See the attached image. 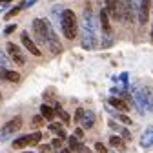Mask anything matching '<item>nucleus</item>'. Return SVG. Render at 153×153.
Instances as JSON below:
<instances>
[{"mask_svg": "<svg viewBox=\"0 0 153 153\" xmlns=\"http://www.w3.org/2000/svg\"><path fill=\"white\" fill-rule=\"evenodd\" d=\"M153 144V126H149L146 131H144V135L140 139V146L142 148H149Z\"/></svg>", "mask_w": 153, "mask_h": 153, "instance_id": "obj_10", "label": "nucleus"}, {"mask_svg": "<svg viewBox=\"0 0 153 153\" xmlns=\"http://www.w3.org/2000/svg\"><path fill=\"white\" fill-rule=\"evenodd\" d=\"M55 113H56V115H59V117L62 119V122H64V124H69V115L62 109V106H60L59 102H56V106H55Z\"/></svg>", "mask_w": 153, "mask_h": 153, "instance_id": "obj_17", "label": "nucleus"}, {"mask_svg": "<svg viewBox=\"0 0 153 153\" xmlns=\"http://www.w3.org/2000/svg\"><path fill=\"white\" fill-rule=\"evenodd\" d=\"M109 144H111L115 149H120V151H124V149H126V146H124V140H122L120 137H117V135L109 137Z\"/></svg>", "mask_w": 153, "mask_h": 153, "instance_id": "obj_15", "label": "nucleus"}, {"mask_svg": "<svg viewBox=\"0 0 153 153\" xmlns=\"http://www.w3.org/2000/svg\"><path fill=\"white\" fill-rule=\"evenodd\" d=\"M108 124H109V128H111V129H115V131H119V133L122 131V128H120V126H119L117 122H115V120H109Z\"/></svg>", "mask_w": 153, "mask_h": 153, "instance_id": "obj_26", "label": "nucleus"}, {"mask_svg": "<svg viewBox=\"0 0 153 153\" xmlns=\"http://www.w3.org/2000/svg\"><path fill=\"white\" fill-rule=\"evenodd\" d=\"M2 79H6V80H9V82H16L18 79H20V75H18L16 71H4V75H2Z\"/></svg>", "mask_w": 153, "mask_h": 153, "instance_id": "obj_20", "label": "nucleus"}, {"mask_svg": "<svg viewBox=\"0 0 153 153\" xmlns=\"http://www.w3.org/2000/svg\"><path fill=\"white\" fill-rule=\"evenodd\" d=\"M108 102H109V106H111V108L119 109V111H122V113H126V111L129 109V104H128L124 99H119V97H111Z\"/></svg>", "mask_w": 153, "mask_h": 153, "instance_id": "obj_9", "label": "nucleus"}, {"mask_svg": "<svg viewBox=\"0 0 153 153\" xmlns=\"http://www.w3.org/2000/svg\"><path fill=\"white\" fill-rule=\"evenodd\" d=\"M80 122H82V126H84V128H88V129H89V128H93V124H95V117H93V113H91V111H88V113L84 111Z\"/></svg>", "mask_w": 153, "mask_h": 153, "instance_id": "obj_14", "label": "nucleus"}, {"mask_svg": "<svg viewBox=\"0 0 153 153\" xmlns=\"http://www.w3.org/2000/svg\"><path fill=\"white\" fill-rule=\"evenodd\" d=\"M20 126H22V119H20V117L11 119L7 124L2 126V129H0V140H7L9 137H13V135H15V131L20 129Z\"/></svg>", "mask_w": 153, "mask_h": 153, "instance_id": "obj_4", "label": "nucleus"}, {"mask_svg": "<svg viewBox=\"0 0 153 153\" xmlns=\"http://www.w3.org/2000/svg\"><path fill=\"white\" fill-rule=\"evenodd\" d=\"M0 2H11V0H0Z\"/></svg>", "mask_w": 153, "mask_h": 153, "instance_id": "obj_35", "label": "nucleus"}, {"mask_svg": "<svg viewBox=\"0 0 153 153\" xmlns=\"http://www.w3.org/2000/svg\"><path fill=\"white\" fill-rule=\"evenodd\" d=\"M80 35H82V48L84 49H93L99 44V35H97V22L91 11V6L84 9L82 22H80Z\"/></svg>", "mask_w": 153, "mask_h": 153, "instance_id": "obj_2", "label": "nucleus"}, {"mask_svg": "<svg viewBox=\"0 0 153 153\" xmlns=\"http://www.w3.org/2000/svg\"><path fill=\"white\" fill-rule=\"evenodd\" d=\"M82 115H84V109H82V108H79V109H76V113H75V117H73V119H75L76 122H80V119H82Z\"/></svg>", "mask_w": 153, "mask_h": 153, "instance_id": "obj_25", "label": "nucleus"}, {"mask_svg": "<svg viewBox=\"0 0 153 153\" xmlns=\"http://www.w3.org/2000/svg\"><path fill=\"white\" fill-rule=\"evenodd\" d=\"M6 62H7V59H6V55H4V51L0 49V66H4Z\"/></svg>", "mask_w": 153, "mask_h": 153, "instance_id": "obj_32", "label": "nucleus"}, {"mask_svg": "<svg viewBox=\"0 0 153 153\" xmlns=\"http://www.w3.org/2000/svg\"><path fill=\"white\" fill-rule=\"evenodd\" d=\"M60 153H71V151H69V148H68V149H62Z\"/></svg>", "mask_w": 153, "mask_h": 153, "instance_id": "obj_34", "label": "nucleus"}, {"mask_svg": "<svg viewBox=\"0 0 153 153\" xmlns=\"http://www.w3.org/2000/svg\"><path fill=\"white\" fill-rule=\"evenodd\" d=\"M51 146H53V148H56V149H59V148L62 146V140H60V139H55V140L51 142Z\"/></svg>", "mask_w": 153, "mask_h": 153, "instance_id": "obj_33", "label": "nucleus"}, {"mask_svg": "<svg viewBox=\"0 0 153 153\" xmlns=\"http://www.w3.org/2000/svg\"><path fill=\"white\" fill-rule=\"evenodd\" d=\"M20 9H22V7H15V9H11V11L6 15V18H11V16H15V15H16L18 11H20Z\"/></svg>", "mask_w": 153, "mask_h": 153, "instance_id": "obj_31", "label": "nucleus"}, {"mask_svg": "<svg viewBox=\"0 0 153 153\" xmlns=\"http://www.w3.org/2000/svg\"><path fill=\"white\" fill-rule=\"evenodd\" d=\"M0 99H2V97H0Z\"/></svg>", "mask_w": 153, "mask_h": 153, "instance_id": "obj_39", "label": "nucleus"}, {"mask_svg": "<svg viewBox=\"0 0 153 153\" xmlns=\"http://www.w3.org/2000/svg\"><path fill=\"white\" fill-rule=\"evenodd\" d=\"M24 153H33V151H31V149H29V151H24Z\"/></svg>", "mask_w": 153, "mask_h": 153, "instance_id": "obj_37", "label": "nucleus"}, {"mask_svg": "<svg viewBox=\"0 0 153 153\" xmlns=\"http://www.w3.org/2000/svg\"><path fill=\"white\" fill-rule=\"evenodd\" d=\"M15 29H16V24H11V26H7V27L4 29V33H6V35H11Z\"/></svg>", "mask_w": 153, "mask_h": 153, "instance_id": "obj_29", "label": "nucleus"}, {"mask_svg": "<svg viewBox=\"0 0 153 153\" xmlns=\"http://www.w3.org/2000/svg\"><path fill=\"white\" fill-rule=\"evenodd\" d=\"M117 119H119L120 122H124L126 126H129V124H131V119L128 117V115H124V113H119V115H117Z\"/></svg>", "mask_w": 153, "mask_h": 153, "instance_id": "obj_22", "label": "nucleus"}, {"mask_svg": "<svg viewBox=\"0 0 153 153\" xmlns=\"http://www.w3.org/2000/svg\"><path fill=\"white\" fill-rule=\"evenodd\" d=\"M106 153H115V151H106Z\"/></svg>", "mask_w": 153, "mask_h": 153, "instance_id": "obj_38", "label": "nucleus"}, {"mask_svg": "<svg viewBox=\"0 0 153 153\" xmlns=\"http://www.w3.org/2000/svg\"><path fill=\"white\" fill-rule=\"evenodd\" d=\"M7 51H9V55H11V59H13L18 66H24V64H26V56L22 55V51H20V48H18V46H15L13 42H7Z\"/></svg>", "mask_w": 153, "mask_h": 153, "instance_id": "obj_6", "label": "nucleus"}, {"mask_svg": "<svg viewBox=\"0 0 153 153\" xmlns=\"http://www.w3.org/2000/svg\"><path fill=\"white\" fill-rule=\"evenodd\" d=\"M68 144H69V151H88L86 148H82V144L79 142L76 137H69L68 139Z\"/></svg>", "mask_w": 153, "mask_h": 153, "instance_id": "obj_13", "label": "nucleus"}, {"mask_svg": "<svg viewBox=\"0 0 153 153\" xmlns=\"http://www.w3.org/2000/svg\"><path fill=\"white\" fill-rule=\"evenodd\" d=\"M44 102H56V89L55 88H48L44 91Z\"/></svg>", "mask_w": 153, "mask_h": 153, "instance_id": "obj_16", "label": "nucleus"}, {"mask_svg": "<svg viewBox=\"0 0 153 153\" xmlns=\"http://www.w3.org/2000/svg\"><path fill=\"white\" fill-rule=\"evenodd\" d=\"M24 146H27V137H20V139H16V140L13 142V148H15V149H20V148H24Z\"/></svg>", "mask_w": 153, "mask_h": 153, "instance_id": "obj_21", "label": "nucleus"}, {"mask_svg": "<svg viewBox=\"0 0 153 153\" xmlns=\"http://www.w3.org/2000/svg\"><path fill=\"white\" fill-rule=\"evenodd\" d=\"M75 137H76V139H82V137H84V129H82V128H76V129H75Z\"/></svg>", "mask_w": 153, "mask_h": 153, "instance_id": "obj_30", "label": "nucleus"}, {"mask_svg": "<svg viewBox=\"0 0 153 153\" xmlns=\"http://www.w3.org/2000/svg\"><path fill=\"white\" fill-rule=\"evenodd\" d=\"M44 120H46L44 117H35V119H33V124H35V126H44Z\"/></svg>", "mask_w": 153, "mask_h": 153, "instance_id": "obj_27", "label": "nucleus"}, {"mask_svg": "<svg viewBox=\"0 0 153 153\" xmlns=\"http://www.w3.org/2000/svg\"><path fill=\"white\" fill-rule=\"evenodd\" d=\"M151 42H153V29H151Z\"/></svg>", "mask_w": 153, "mask_h": 153, "instance_id": "obj_36", "label": "nucleus"}, {"mask_svg": "<svg viewBox=\"0 0 153 153\" xmlns=\"http://www.w3.org/2000/svg\"><path fill=\"white\" fill-rule=\"evenodd\" d=\"M60 27H62V33L68 40H73L79 33V26H76V16L71 9H64L60 13Z\"/></svg>", "mask_w": 153, "mask_h": 153, "instance_id": "obj_3", "label": "nucleus"}, {"mask_svg": "<svg viewBox=\"0 0 153 153\" xmlns=\"http://www.w3.org/2000/svg\"><path fill=\"white\" fill-rule=\"evenodd\" d=\"M20 40H22L24 48H26V49H27L33 56H40V55H42V51L36 48V44H35V42L31 40V38H29V35H27V33H22V35H20Z\"/></svg>", "mask_w": 153, "mask_h": 153, "instance_id": "obj_7", "label": "nucleus"}, {"mask_svg": "<svg viewBox=\"0 0 153 153\" xmlns=\"http://www.w3.org/2000/svg\"><path fill=\"white\" fill-rule=\"evenodd\" d=\"M108 15L111 18H117V9H119V0H106V7Z\"/></svg>", "mask_w": 153, "mask_h": 153, "instance_id": "obj_11", "label": "nucleus"}, {"mask_svg": "<svg viewBox=\"0 0 153 153\" xmlns=\"http://www.w3.org/2000/svg\"><path fill=\"white\" fill-rule=\"evenodd\" d=\"M95 149H97L99 153H106V151H108V149L104 148V144H102V142H97V144H95Z\"/></svg>", "mask_w": 153, "mask_h": 153, "instance_id": "obj_28", "label": "nucleus"}, {"mask_svg": "<svg viewBox=\"0 0 153 153\" xmlns=\"http://www.w3.org/2000/svg\"><path fill=\"white\" fill-rule=\"evenodd\" d=\"M120 135H122V139H124V140H131V133H129V131H128L126 128H122Z\"/></svg>", "mask_w": 153, "mask_h": 153, "instance_id": "obj_24", "label": "nucleus"}, {"mask_svg": "<svg viewBox=\"0 0 153 153\" xmlns=\"http://www.w3.org/2000/svg\"><path fill=\"white\" fill-rule=\"evenodd\" d=\"M40 140H42V133L40 131H35V133H31V135L27 137V146H36Z\"/></svg>", "mask_w": 153, "mask_h": 153, "instance_id": "obj_18", "label": "nucleus"}, {"mask_svg": "<svg viewBox=\"0 0 153 153\" xmlns=\"http://www.w3.org/2000/svg\"><path fill=\"white\" fill-rule=\"evenodd\" d=\"M40 113H42V117L46 120H53L55 119V109L51 106H48V104H42L40 106Z\"/></svg>", "mask_w": 153, "mask_h": 153, "instance_id": "obj_12", "label": "nucleus"}, {"mask_svg": "<svg viewBox=\"0 0 153 153\" xmlns=\"http://www.w3.org/2000/svg\"><path fill=\"white\" fill-rule=\"evenodd\" d=\"M33 33L36 36V40L40 44H46L53 55H59L62 51V46L59 42V38H56V33H55V29L51 27V24L48 20H44V18H35L33 20Z\"/></svg>", "mask_w": 153, "mask_h": 153, "instance_id": "obj_1", "label": "nucleus"}, {"mask_svg": "<svg viewBox=\"0 0 153 153\" xmlns=\"http://www.w3.org/2000/svg\"><path fill=\"white\" fill-rule=\"evenodd\" d=\"M149 6H151V0H140V4H139L137 16H139V22L142 26L149 20Z\"/></svg>", "mask_w": 153, "mask_h": 153, "instance_id": "obj_5", "label": "nucleus"}, {"mask_svg": "<svg viewBox=\"0 0 153 153\" xmlns=\"http://www.w3.org/2000/svg\"><path fill=\"white\" fill-rule=\"evenodd\" d=\"M42 153H44V151H42Z\"/></svg>", "mask_w": 153, "mask_h": 153, "instance_id": "obj_40", "label": "nucleus"}, {"mask_svg": "<svg viewBox=\"0 0 153 153\" xmlns=\"http://www.w3.org/2000/svg\"><path fill=\"white\" fill-rule=\"evenodd\" d=\"M120 82H122V89H128V73H122L120 75Z\"/></svg>", "mask_w": 153, "mask_h": 153, "instance_id": "obj_23", "label": "nucleus"}, {"mask_svg": "<svg viewBox=\"0 0 153 153\" xmlns=\"http://www.w3.org/2000/svg\"><path fill=\"white\" fill-rule=\"evenodd\" d=\"M100 26H102V33H104L106 36H111V35H113V33H111L109 15H108V11H106V9H102V11H100Z\"/></svg>", "mask_w": 153, "mask_h": 153, "instance_id": "obj_8", "label": "nucleus"}, {"mask_svg": "<svg viewBox=\"0 0 153 153\" xmlns=\"http://www.w3.org/2000/svg\"><path fill=\"white\" fill-rule=\"evenodd\" d=\"M48 128H49V131H55V133H59V137H60V139H66V131L62 129V126H60V124H56V122H51Z\"/></svg>", "mask_w": 153, "mask_h": 153, "instance_id": "obj_19", "label": "nucleus"}]
</instances>
